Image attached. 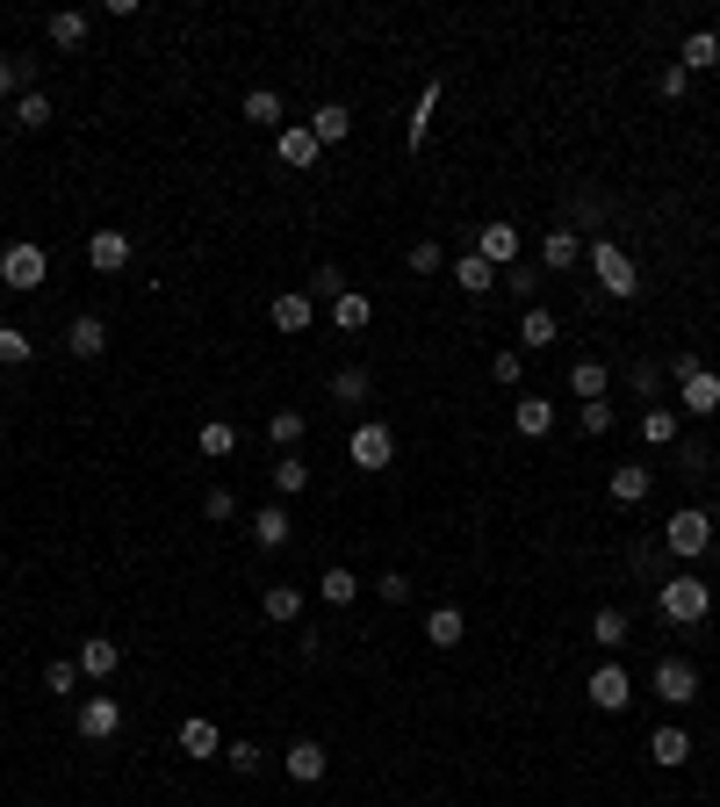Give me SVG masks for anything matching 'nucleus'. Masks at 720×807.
<instances>
[{"label":"nucleus","instance_id":"obj_1","mask_svg":"<svg viewBox=\"0 0 720 807\" xmlns=\"http://www.w3.org/2000/svg\"><path fill=\"white\" fill-rule=\"evenodd\" d=\"M591 274H599V296H612V303L641 296V267H634V253H627L620 238H591Z\"/></svg>","mask_w":720,"mask_h":807},{"label":"nucleus","instance_id":"obj_2","mask_svg":"<svg viewBox=\"0 0 720 807\" xmlns=\"http://www.w3.org/2000/svg\"><path fill=\"white\" fill-rule=\"evenodd\" d=\"M655 613H663L670 628H707V613H713L707 577H663V591H655Z\"/></svg>","mask_w":720,"mask_h":807},{"label":"nucleus","instance_id":"obj_3","mask_svg":"<svg viewBox=\"0 0 720 807\" xmlns=\"http://www.w3.org/2000/svg\"><path fill=\"white\" fill-rule=\"evenodd\" d=\"M663 548H670L678 562H699V555L713 548V520H707L699 505H678V512L663 520Z\"/></svg>","mask_w":720,"mask_h":807},{"label":"nucleus","instance_id":"obj_4","mask_svg":"<svg viewBox=\"0 0 720 807\" xmlns=\"http://www.w3.org/2000/svg\"><path fill=\"white\" fill-rule=\"evenodd\" d=\"M346 462H354L361 476H382V469L396 462V433H389L382 419H361V425H354V440H346Z\"/></svg>","mask_w":720,"mask_h":807},{"label":"nucleus","instance_id":"obj_5","mask_svg":"<svg viewBox=\"0 0 720 807\" xmlns=\"http://www.w3.org/2000/svg\"><path fill=\"white\" fill-rule=\"evenodd\" d=\"M72 728H80L87 742H116L122 736V699L116 692H87L80 707H72Z\"/></svg>","mask_w":720,"mask_h":807},{"label":"nucleus","instance_id":"obj_6","mask_svg":"<svg viewBox=\"0 0 720 807\" xmlns=\"http://www.w3.org/2000/svg\"><path fill=\"white\" fill-rule=\"evenodd\" d=\"M43 274H51V253H43L37 238H14V246L0 253V282L8 288H43Z\"/></svg>","mask_w":720,"mask_h":807},{"label":"nucleus","instance_id":"obj_7","mask_svg":"<svg viewBox=\"0 0 720 807\" xmlns=\"http://www.w3.org/2000/svg\"><path fill=\"white\" fill-rule=\"evenodd\" d=\"M649 692L663 699V707H692V699H699V663L663 657V663H655V678H649Z\"/></svg>","mask_w":720,"mask_h":807},{"label":"nucleus","instance_id":"obj_8","mask_svg":"<svg viewBox=\"0 0 720 807\" xmlns=\"http://www.w3.org/2000/svg\"><path fill=\"white\" fill-rule=\"evenodd\" d=\"M267 317H274V332H282V339H303V332L317 325V303H310V288H282V296L267 303Z\"/></svg>","mask_w":720,"mask_h":807},{"label":"nucleus","instance_id":"obj_9","mask_svg":"<svg viewBox=\"0 0 720 807\" xmlns=\"http://www.w3.org/2000/svg\"><path fill=\"white\" fill-rule=\"evenodd\" d=\"M713 411H720V375L699 361V368L678 383V419H713Z\"/></svg>","mask_w":720,"mask_h":807},{"label":"nucleus","instance_id":"obj_10","mask_svg":"<svg viewBox=\"0 0 720 807\" xmlns=\"http://www.w3.org/2000/svg\"><path fill=\"white\" fill-rule=\"evenodd\" d=\"M282 771H288V779H296V786H317V779H325V771H332V750H325V742H317V736H296V742H288V750H282Z\"/></svg>","mask_w":720,"mask_h":807},{"label":"nucleus","instance_id":"obj_11","mask_svg":"<svg viewBox=\"0 0 720 807\" xmlns=\"http://www.w3.org/2000/svg\"><path fill=\"white\" fill-rule=\"evenodd\" d=\"M245 534H253V548H288V534H296V520H288V505L274 498V505H259V512H245Z\"/></svg>","mask_w":720,"mask_h":807},{"label":"nucleus","instance_id":"obj_12","mask_svg":"<svg viewBox=\"0 0 720 807\" xmlns=\"http://www.w3.org/2000/svg\"><path fill=\"white\" fill-rule=\"evenodd\" d=\"M591 707L599 713H627L634 707V678H627L620 663H599V671H591Z\"/></svg>","mask_w":720,"mask_h":807},{"label":"nucleus","instance_id":"obj_13","mask_svg":"<svg viewBox=\"0 0 720 807\" xmlns=\"http://www.w3.org/2000/svg\"><path fill=\"white\" fill-rule=\"evenodd\" d=\"M180 750H188V765H209V757H224V728L209 713H188L180 721Z\"/></svg>","mask_w":720,"mask_h":807},{"label":"nucleus","instance_id":"obj_14","mask_svg":"<svg viewBox=\"0 0 720 807\" xmlns=\"http://www.w3.org/2000/svg\"><path fill=\"white\" fill-rule=\"evenodd\" d=\"M576 260H584V232H570V224L541 232V267H548V274H570Z\"/></svg>","mask_w":720,"mask_h":807},{"label":"nucleus","instance_id":"obj_15","mask_svg":"<svg viewBox=\"0 0 720 807\" xmlns=\"http://www.w3.org/2000/svg\"><path fill=\"white\" fill-rule=\"evenodd\" d=\"M274 151H282V166H303V174H310L325 145L310 137V124H282V130H274Z\"/></svg>","mask_w":720,"mask_h":807},{"label":"nucleus","instance_id":"obj_16","mask_svg":"<svg viewBox=\"0 0 720 807\" xmlns=\"http://www.w3.org/2000/svg\"><path fill=\"white\" fill-rule=\"evenodd\" d=\"M87 267L95 274H122L130 267V232H95L87 238Z\"/></svg>","mask_w":720,"mask_h":807},{"label":"nucleus","instance_id":"obj_17","mask_svg":"<svg viewBox=\"0 0 720 807\" xmlns=\"http://www.w3.org/2000/svg\"><path fill=\"white\" fill-rule=\"evenodd\" d=\"M425 642L433 649H462L469 642V613L462 606H433V613H425Z\"/></svg>","mask_w":720,"mask_h":807},{"label":"nucleus","instance_id":"obj_18","mask_svg":"<svg viewBox=\"0 0 720 807\" xmlns=\"http://www.w3.org/2000/svg\"><path fill=\"white\" fill-rule=\"evenodd\" d=\"M310 137L317 145H346V137H354V109H346V101H317L310 109Z\"/></svg>","mask_w":720,"mask_h":807},{"label":"nucleus","instance_id":"obj_19","mask_svg":"<svg viewBox=\"0 0 720 807\" xmlns=\"http://www.w3.org/2000/svg\"><path fill=\"white\" fill-rule=\"evenodd\" d=\"M469 253H476V260H490V267H512V260H519V232H512V224H483Z\"/></svg>","mask_w":720,"mask_h":807},{"label":"nucleus","instance_id":"obj_20","mask_svg":"<svg viewBox=\"0 0 720 807\" xmlns=\"http://www.w3.org/2000/svg\"><path fill=\"white\" fill-rule=\"evenodd\" d=\"M80 678H116V663H122V642H109V634H87L80 642Z\"/></svg>","mask_w":720,"mask_h":807},{"label":"nucleus","instance_id":"obj_21","mask_svg":"<svg viewBox=\"0 0 720 807\" xmlns=\"http://www.w3.org/2000/svg\"><path fill=\"white\" fill-rule=\"evenodd\" d=\"M87 29H95V14H80V8H58L51 22H43V37H51V51H80V43H87Z\"/></svg>","mask_w":720,"mask_h":807},{"label":"nucleus","instance_id":"obj_22","mask_svg":"<svg viewBox=\"0 0 720 807\" xmlns=\"http://www.w3.org/2000/svg\"><path fill=\"white\" fill-rule=\"evenodd\" d=\"M649 491H655V469L649 462H620V469H612V505H641Z\"/></svg>","mask_w":720,"mask_h":807},{"label":"nucleus","instance_id":"obj_23","mask_svg":"<svg viewBox=\"0 0 720 807\" xmlns=\"http://www.w3.org/2000/svg\"><path fill=\"white\" fill-rule=\"evenodd\" d=\"M649 765H663V771L692 765V736H684L678 721H670V728H655V736H649Z\"/></svg>","mask_w":720,"mask_h":807},{"label":"nucleus","instance_id":"obj_24","mask_svg":"<svg viewBox=\"0 0 720 807\" xmlns=\"http://www.w3.org/2000/svg\"><path fill=\"white\" fill-rule=\"evenodd\" d=\"M66 346H72V361H101V354H109V325H101V317H72Z\"/></svg>","mask_w":720,"mask_h":807},{"label":"nucleus","instance_id":"obj_25","mask_svg":"<svg viewBox=\"0 0 720 807\" xmlns=\"http://www.w3.org/2000/svg\"><path fill=\"white\" fill-rule=\"evenodd\" d=\"M641 447H678V404H641Z\"/></svg>","mask_w":720,"mask_h":807},{"label":"nucleus","instance_id":"obj_26","mask_svg":"<svg viewBox=\"0 0 720 807\" xmlns=\"http://www.w3.org/2000/svg\"><path fill=\"white\" fill-rule=\"evenodd\" d=\"M447 274H454V288H469V296H497V267H490V260H476V253L447 260Z\"/></svg>","mask_w":720,"mask_h":807},{"label":"nucleus","instance_id":"obj_27","mask_svg":"<svg viewBox=\"0 0 720 807\" xmlns=\"http://www.w3.org/2000/svg\"><path fill=\"white\" fill-rule=\"evenodd\" d=\"M720 66V37L713 29H692V37L678 43V72H713Z\"/></svg>","mask_w":720,"mask_h":807},{"label":"nucleus","instance_id":"obj_28","mask_svg":"<svg viewBox=\"0 0 720 807\" xmlns=\"http://www.w3.org/2000/svg\"><path fill=\"white\" fill-rule=\"evenodd\" d=\"M259 613H267L274 628H296V620H303V591L296 584H267V591H259Z\"/></svg>","mask_w":720,"mask_h":807},{"label":"nucleus","instance_id":"obj_29","mask_svg":"<svg viewBox=\"0 0 720 807\" xmlns=\"http://www.w3.org/2000/svg\"><path fill=\"white\" fill-rule=\"evenodd\" d=\"M605 390H612V368H605V361H576V368H570V397L576 404H599Z\"/></svg>","mask_w":720,"mask_h":807},{"label":"nucleus","instance_id":"obj_30","mask_svg":"<svg viewBox=\"0 0 720 807\" xmlns=\"http://www.w3.org/2000/svg\"><path fill=\"white\" fill-rule=\"evenodd\" d=\"M512 425L526 440H548V433H555V404H548V397H519L512 404Z\"/></svg>","mask_w":720,"mask_h":807},{"label":"nucleus","instance_id":"obj_31","mask_svg":"<svg viewBox=\"0 0 720 807\" xmlns=\"http://www.w3.org/2000/svg\"><path fill=\"white\" fill-rule=\"evenodd\" d=\"M555 311H548V303H526V311H519V346H555Z\"/></svg>","mask_w":720,"mask_h":807},{"label":"nucleus","instance_id":"obj_32","mask_svg":"<svg viewBox=\"0 0 720 807\" xmlns=\"http://www.w3.org/2000/svg\"><path fill=\"white\" fill-rule=\"evenodd\" d=\"M332 325H339V332H367V325H375V303H367V288H346V296L332 303Z\"/></svg>","mask_w":720,"mask_h":807},{"label":"nucleus","instance_id":"obj_33","mask_svg":"<svg viewBox=\"0 0 720 807\" xmlns=\"http://www.w3.org/2000/svg\"><path fill=\"white\" fill-rule=\"evenodd\" d=\"M282 95H274V87H253V95H245V124L253 130H282Z\"/></svg>","mask_w":720,"mask_h":807},{"label":"nucleus","instance_id":"obj_34","mask_svg":"<svg viewBox=\"0 0 720 807\" xmlns=\"http://www.w3.org/2000/svg\"><path fill=\"white\" fill-rule=\"evenodd\" d=\"M310 491V462H303V454H282V462H274V498H303Z\"/></svg>","mask_w":720,"mask_h":807},{"label":"nucleus","instance_id":"obj_35","mask_svg":"<svg viewBox=\"0 0 720 807\" xmlns=\"http://www.w3.org/2000/svg\"><path fill=\"white\" fill-rule=\"evenodd\" d=\"M195 454H203V462H224V454H238V433L224 419H209L203 433H195Z\"/></svg>","mask_w":720,"mask_h":807},{"label":"nucleus","instance_id":"obj_36","mask_svg":"<svg viewBox=\"0 0 720 807\" xmlns=\"http://www.w3.org/2000/svg\"><path fill=\"white\" fill-rule=\"evenodd\" d=\"M317 591H325V606H354L361 599V577L346 570V562H332V570L317 577Z\"/></svg>","mask_w":720,"mask_h":807},{"label":"nucleus","instance_id":"obj_37","mask_svg":"<svg viewBox=\"0 0 720 807\" xmlns=\"http://www.w3.org/2000/svg\"><path fill=\"white\" fill-rule=\"evenodd\" d=\"M433 116H440V80L425 87V95H418V109L404 116V137H411V145H425V137H433Z\"/></svg>","mask_w":720,"mask_h":807},{"label":"nucleus","instance_id":"obj_38","mask_svg":"<svg viewBox=\"0 0 720 807\" xmlns=\"http://www.w3.org/2000/svg\"><path fill=\"white\" fill-rule=\"evenodd\" d=\"M224 765H231L238 779H253V771H267V750H259L253 736H238V742H224Z\"/></svg>","mask_w":720,"mask_h":807},{"label":"nucleus","instance_id":"obj_39","mask_svg":"<svg viewBox=\"0 0 720 807\" xmlns=\"http://www.w3.org/2000/svg\"><path fill=\"white\" fill-rule=\"evenodd\" d=\"M267 440H274L282 454H296V440H303V411H296V404H282V411L267 419Z\"/></svg>","mask_w":720,"mask_h":807},{"label":"nucleus","instance_id":"obj_40","mask_svg":"<svg viewBox=\"0 0 720 807\" xmlns=\"http://www.w3.org/2000/svg\"><path fill=\"white\" fill-rule=\"evenodd\" d=\"M591 642H599V649H620L627 642V613H620V606H599V613H591Z\"/></svg>","mask_w":720,"mask_h":807},{"label":"nucleus","instance_id":"obj_41","mask_svg":"<svg viewBox=\"0 0 720 807\" xmlns=\"http://www.w3.org/2000/svg\"><path fill=\"white\" fill-rule=\"evenodd\" d=\"M14 124H22V130H43V124H51V95H37V87H29V95H14Z\"/></svg>","mask_w":720,"mask_h":807},{"label":"nucleus","instance_id":"obj_42","mask_svg":"<svg viewBox=\"0 0 720 807\" xmlns=\"http://www.w3.org/2000/svg\"><path fill=\"white\" fill-rule=\"evenodd\" d=\"M43 692H58V699H72V692H80V663H72V657H58V663H43Z\"/></svg>","mask_w":720,"mask_h":807},{"label":"nucleus","instance_id":"obj_43","mask_svg":"<svg viewBox=\"0 0 720 807\" xmlns=\"http://www.w3.org/2000/svg\"><path fill=\"white\" fill-rule=\"evenodd\" d=\"M404 267H411V274L425 282V274H440V267H447V246H433V238H418V246L404 253Z\"/></svg>","mask_w":720,"mask_h":807},{"label":"nucleus","instance_id":"obj_44","mask_svg":"<svg viewBox=\"0 0 720 807\" xmlns=\"http://www.w3.org/2000/svg\"><path fill=\"white\" fill-rule=\"evenodd\" d=\"M29 354H37V346H29V332L22 325H0V368H22Z\"/></svg>","mask_w":720,"mask_h":807},{"label":"nucleus","instance_id":"obj_45","mask_svg":"<svg viewBox=\"0 0 720 807\" xmlns=\"http://www.w3.org/2000/svg\"><path fill=\"white\" fill-rule=\"evenodd\" d=\"M29 72H37V58H8V51H0V101H8L14 87L29 95Z\"/></svg>","mask_w":720,"mask_h":807},{"label":"nucleus","instance_id":"obj_46","mask_svg":"<svg viewBox=\"0 0 720 807\" xmlns=\"http://www.w3.org/2000/svg\"><path fill=\"white\" fill-rule=\"evenodd\" d=\"M367 390H375V383H367V368H339V375H332V397H339V404H367Z\"/></svg>","mask_w":720,"mask_h":807},{"label":"nucleus","instance_id":"obj_47","mask_svg":"<svg viewBox=\"0 0 720 807\" xmlns=\"http://www.w3.org/2000/svg\"><path fill=\"white\" fill-rule=\"evenodd\" d=\"M339 296H346V274L339 267H317L310 274V303H339Z\"/></svg>","mask_w":720,"mask_h":807},{"label":"nucleus","instance_id":"obj_48","mask_svg":"<svg viewBox=\"0 0 720 807\" xmlns=\"http://www.w3.org/2000/svg\"><path fill=\"white\" fill-rule=\"evenodd\" d=\"M490 375H497L504 390H519V375H526V354H519V346H504V354L490 361Z\"/></svg>","mask_w":720,"mask_h":807},{"label":"nucleus","instance_id":"obj_49","mask_svg":"<svg viewBox=\"0 0 720 807\" xmlns=\"http://www.w3.org/2000/svg\"><path fill=\"white\" fill-rule=\"evenodd\" d=\"M627 383L641 390V404H655V390H663V368H655V361H634V368H627Z\"/></svg>","mask_w":720,"mask_h":807},{"label":"nucleus","instance_id":"obj_50","mask_svg":"<svg viewBox=\"0 0 720 807\" xmlns=\"http://www.w3.org/2000/svg\"><path fill=\"white\" fill-rule=\"evenodd\" d=\"M576 425H584L591 440H599V433H612V404H605V397H599V404H576Z\"/></svg>","mask_w":720,"mask_h":807},{"label":"nucleus","instance_id":"obj_51","mask_svg":"<svg viewBox=\"0 0 720 807\" xmlns=\"http://www.w3.org/2000/svg\"><path fill=\"white\" fill-rule=\"evenodd\" d=\"M684 87H692V72H678V66L655 72V95H663V101H684Z\"/></svg>","mask_w":720,"mask_h":807},{"label":"nucleus","instance_id":"obj_52","mask_svg":"<svg viewBox=\"0 0 720 807\" xmlns=\"http://www.w3.org/2000/svg\"><path fill=\"white\" fill-rule=\"evenodd\" d=\"M203 520H238V498H231V491H224V483H217V491H209V498H203Z\"/></svg>","mask_w":720,"mask_h":807},{"label":"nucleus","instance_id":"obj_53","mask_svg":"<svg viewBox=\"0 0 720 807\" xmlns=\"http://www.w3.org/2000/svg\"><path fill=\"white\" fill-rule=\"evenodd\" d=\"M375 591H382L389 606H404V599H411V577H404V570H382V577H375Z\"/></svg>","mask_w":720,"mask_h":807},{"label":"nucleus","instance_id":"obj_54","mask_svg":"<svg viewBox=\"0 0 720 807\" xmlns=\"http://www.w3.org/2000/svg\"><path fill=\"white\" fill-rule=\"evenodd\" d=\"M296 657H303V663H317V657H325V634L303 628V634H296Z\"/></svg>","mask_w":720,"mask_h":807}]
</instances>
